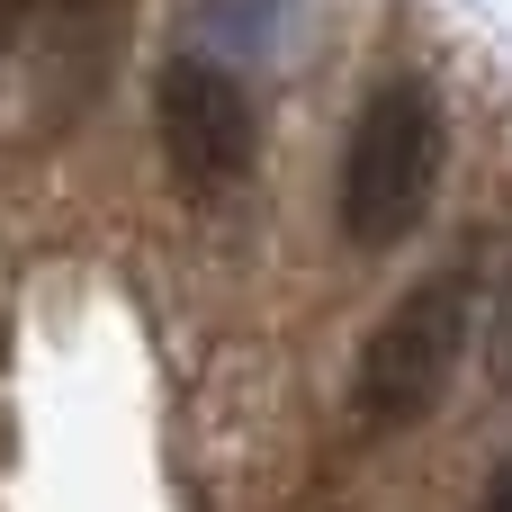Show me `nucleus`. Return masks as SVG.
Segmentation results:
<instances>
[{
  "mask_svg": "<svg viewBox=\"0 0 512 512\" xmlns=\"http://www.w3.org/2000/svg\"><path fill=\"white\" fill-rule=\"evenodd\" d=\"M450 162V126L423 72H387L369 81V99L351 108L342 162H333V225L351 234V252H396L441 189Z\"/></svg>",
  "mask_w": 512,
  "mask_h": 512,
  "instance_id": "nucleus-1",
  "label": "nucleus"
},
{
  "mask_svg": "<svg viewBox=\"0 0 512 512\" xmlns=\"http://www.w3.org/2000/svg\"><path fill=\"white\" fill-rule=\"evenodd\" d=\"M477 324H486V306H477V270H468V261L414 279V288L369 324V342H360V369H351L360 423H369L378 441L432 423L441 396H450V378H459V360L477 351Z\"/></svg>",
  "mask_w": 512,
  "mask_h": 512,
  "instance_id": "nucleus-2",
  "label": "nucleus"
},
{
  "mask_svg": "<svg viewBox=\"0 0 512 512\" xmlns=\"http://www.w3.org/2000/svg\"><path fill=\"white\" fill-rule=\"evenodd\" d=\"M153 135H162V162L216 198V189H243L252 162H261V108L243 90L234 63L216 54H171L162 81H153Z\"/></svg>",
  "mask_w": 512,
  "mask_h": 512,
  "instance_id": "nucleus-3",
  "label": "nucleus"
},
{
  "mask_svg": "<svg viewBox=\"0 0 512 512\" xmlns=\"http://www.w3.org/2000/svg\"><path fill=\"white\" fill-rule=\"evenodd\" d=\"M477 351H486V378L512 396V270L495 279V297H486V324H477Z\"/></svg>",
  "mask_w": 512,
  "mask_h": 512,
  "instance_id": "nucleus-4",
  "label": "nucleus"
},
{
  "mask_svg": "<svg viewBox=\"0 0 512 512\" xmlns=\"http://www.w3.org/2000/svg\"><path fill=\"white\" fill-rule=\"evenodd\" d=\"M477 512H512V450L486 468V495H477Z\"/></svg>",
  "mask_w": 512,
  "mask_h": 512,
  "instance_id": "nucleus-5",
  "label": "nucleus"
}]
</instances>
